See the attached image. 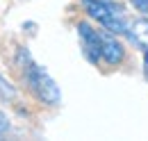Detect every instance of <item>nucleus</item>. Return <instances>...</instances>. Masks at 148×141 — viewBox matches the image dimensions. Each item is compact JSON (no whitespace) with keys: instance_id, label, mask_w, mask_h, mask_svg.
Wrapping results in <instances>:
<instances>
[{"instance_id":"10","label":"nucleus","mask_w":148,"mask_h":141,"mask_svg":"<svg viewBox=\"0 0 148 141\" xmlns=\"http://www.w3.org/2000/svg\"><path fill=\"white\" fill-rule=\"evenodd\" d=\"M23 32H27V34H37V23H32V21L23 23Z\"/></svg>"},{"instance_id":"4","label":"nucleus","mask_w":148,"mask_h":141,"mask_svg":"<svg viewBox=\"0 0 148 141\" xmlns=\"http://www.w3.org/2000/svg\"><path fill=\"white\" fill-rule=\"evenodd\" d=\"M125 57H128V48L119 39V34L103 30V62L107 66H121Z\"/></svg>"},{"instance_id":"3","label":"nucleus","mask_w":148,"mask_h":141,"mask_svg":"<svg viewBox=\"0 0 148 141\" xmlns=\"http://www.w3.org/2000/svg\"><path fill=\"white\" fill-rule=\"evenodd\" d=\"M75 32H77L82 57L91 66H98L103 62V27L98 30L91 21H77L75 23Z\"/></svg>"},{"instance_id":"6","label":"nucleus","mask_w":148,"mask_h":141,"mask_svg":"<svg viewBox=\"0 0 148 141\" xmlns=\"http://www.w3.org/2000/svg\"><path fill=\"white\" fill-rule=\"evenodd\" d=\"M0 103H5V105H16L18 103V87L5 73H0Z\"/></svg>"},{"instance_id":"1","label":"nucleus","mask_w":148,"mask_h":141,"mask_svg":"<svg viewBox=\"0 0 148 141\" xmlns=\"http://www.w3.org/2000/svg\"><path fill=\"white\" fill-rule=\"evenodd\" d=\"M21 82H23V87L30 91V96L43 107L55 109V107H59L62 100H64L57 80L46 70V66H41L37 62H32L27 68L21 70Z\"/></svg>"},{"instance_id":"8","label":"nucleus","mask_w":148,"mask_h":141,"mask_svg":"<svg viewBox=\"0 0 148 141\" xmlns=\"http://www.w3.org/2000/svg\"><path fill=\"white\" fill-rule=\"evenodd\" d=\"M12 130H14L12 118L7 116V112H5V109H0V139L9 137V134H12Z\"/></svg>"},{"instance_id":"5","label":"nucleus","mask_w":148,"mask_h":141,"mask_svg":"<svg viewBox=\"0 0 148 141\" xmlns=\"http://www.w3.org/2000/svg\"><path fill=\"white\" fill-rule=\"evenodd\" d=\"M125 39L132 48H137L139 53L148 50V16H132L125 30Z\"/></svg>"},{"instance_id":"7","label":"nucleus","mask_w":148,"mask_h":141,"mask_svg":"<svg viewBox=\"0 0 148 141\" xmlns=\"http://www.w3.org/2000/svg\"><path fill=\"white\" fill-rule=\"evenodd\" d=\"M32 62H34V59H32L30 48H27V46H18V48H16V53H14V68L21 73L23 68H27Z\"/></svg>"},{"instance_id":"2","label":"nucleus","mask_w":148,"mask_h":141,"mask_svg":"<svg viewBox=\"0 0 148 141\" xmlns=\"http://www.w3.org/2000/svg\"><path fill=\"white\" fill-rule=\"evenodd\" d=\"M80 7L87 14V18L98 23L103 30L125 36L130 16L123 2H119V0H80Z\"/></svg>"},{"instance_id":"11","label":"nucleus","mask_w":148,"mask_h":141,"mask_svg":"<svg viewBox=\"0 0 148 141\" xmlns=\"http://www.w3.org/2000/svg\"><path fill=\"white\" fill-rule=\"evenodd\" d=\"M141 73H144V80L148 82V50L144 53V64H141Z\"/></svg>"},{"instance_id":"9","label":"nucleus","mask_w":148,"mask_h":141,"mask_svg":"<svg viewBox=\"0 0 148 141\" xmlns=\"http://www.w3.org/2000/svg\"><path fill=\"white\" fill-rule=\"evenodd\" d=\"M130 7L137 12V14H141V16H148V0H128Z\"/></svg>"}]
</instances>
